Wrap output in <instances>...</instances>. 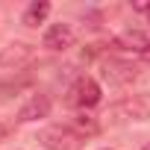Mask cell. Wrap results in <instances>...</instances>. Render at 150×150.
Masks as SVG:
<instances>
[{
    "label": "cell",
    "instance_id": "obj_1",
    "mask_svg": "<svg viewBox=\"0 0 150 150\" xmlns=\"http://www.w3.org/2000/svg\"><path fill=\"white\" fill-rule=\"evenodd\" d=\"M68 100L74 106H80V109H88V106H97L100 103V86L91 80V77H80L77 83L71 86V94Z\"/></svg>",
    "mask_w": 150,
    "mask_h": 150
},
{
    "label": "cell",
    "instance_id": "obj_2",
    "mask_svg": "<svg viewBox=\"0 0 150 150\" xmlns=\"http://www.w3.org/2000/svg\"><path fill=\"white\" fill-rule=\"evenodd\" d=\"M41 144L47 150H80V135L77 132H71L65 127H47L41 132Z\"/></svg>",
    "mask_w": 150,
    "mask_h": 150
},
{
    "label": "cell",
    "instance_id": "obj_3",
    "mask_svg": "<svg viewBox=\"0 0 150 150\" xmlns=\"http://www.w3.org/2000/svg\"><path fill=\"white\" fill-rule=\"evenodd\" d=\"M33 56H35L33 44H21V41H15V44H9V47L0 50V68L21 71L24 65H30V62H33Z\"/></svg>",
    "mask_w": 150,
    "mask_h": 150
},
{
    "label": "cell",
    "instance_id": "obj_4",
    "mask_svg": "<svg viewBox=\"0 0 150 150\" xmlns=\"http://www.w3.org/2000/svg\"><path fill=\"white\" fill-rule=\"evenodd\" d=\"M74 44V30L71 24H53L44 33V47L47 50H68Z\"/></svg>",
    "mask_w": 150,
    "mask_h": 150
},
{
    "label": "cell",
    "instance_id": "obj_5",
    "mask_svg": "<svg viewBox=\"0 0 150 150\" xmlns=\"http://www.w3.org/2000/svg\"><path fill=\"white\" fill-rule=\"evenodd\" d=\"M47 112H50V97H47V94H33V97L27 100V106H21L18 121H21V124H30V121L47 118Z\"/></svg>",
    "mask_w": 150,
    "mask_h": 150
},
{
    "label": "cell",
    "instance_id": "obj_6",
    "mask_svg": "<svg viewBox=\"0 0 150 150\" xmlns=\"http://www.w3.org/2000/svg\"><path fill=\"white\" fill-rule=\"evenodd\" d=\"M106 80H112V83H129V80H135V68L132 65H124V62H106Z\"/></svg>",
    "mask_w": 150,
    "mask_h": 150
},
{
    "label": "cell",
    "instance_id": "obj_7",
    "mask_svg": "<svg viewBox=\"0 0 150 150\" xmlns=\"http://www.w3.org/2000/svg\"><path fill=\"white\" fill-rule=\"evenodd\" d=\"M47 15H50V3L47 0H35V3H30L27 12H24V24L27 27H38Z\"/></svg>",
    "mask_w": 150,
    "mask_h": 150
},
{
    "label": "cell",
    "instance_id": "obj_8",
    "mask_svg": "<svg viewBox=\"0 0 150 150\" xmlns=\"http://www.w3.org/2000/svg\"><path fill=\"white\" fill-rule=\"evenodd\" d=\"M147 41H150V38H147L144 33H135V30H132V33H124V35L115 38L118 47H124V50H135V53H141V50L147 47Z\"/></svg>",
    "mask_w": 150,
    "mask_h": 150
},
{
    "label": "cell",
    "instance_id": "obj_9",
    "mask_svg": "<svg viewBox=\"0 0 150 150\" xmlns=\"http://www.w3.org/2000/svg\"><path fill=\"white\" fill-rule=\"evenodd\" d=\"M77 127H80L83 132H88V135H91V132H97V121H94L91 115H86V112H83V115H77Z\"/></svg>",
    "mask_w": 150,
    "mask_h": 150
},
{
    "label": "cell",
    "instance_id": "obj_10",
    "mask_svg": "<svg viewBox=\"0 0 150 150\" xmlns=\"http://www.w3.org/2000/svg\"><path fill=\"white\" fill-rule=\"evenodd\" d=\"M138 56H141V59H144V62H150V41H147V47H144V50H141V53H138Z\"/></svg>",
    "mask_w": 150,
    "mask_h": 150
},
{
    "label": "cell",
    "instance_id": "obj_11",
    "mask_svg": "<svg viewBox=\"0 0 150 150\" xmlns=\"http://www.w3.org/2000/svg\"><path fill=\"white\" fill-rule=\"evenodd\" d=\"M147 21H150V9H147Z\"/></svg>",
    "mask_w": 150,
    "mask_h": 150
},
{
    "label": "cell",
    "instance_id": "obj_12",
    "mask_svg": "<svg viewBox=\"0 0 150 150\" xmlns=\"http://www.w3.org/2000/svg\"><path fill=\"white\" fill-rule=\"evenodd\" d=\"M144 150H150V144H147V147H144Z\"/></svg>",
    "mask_w": 150,
    "mask_h": 150
}]
</instances>
